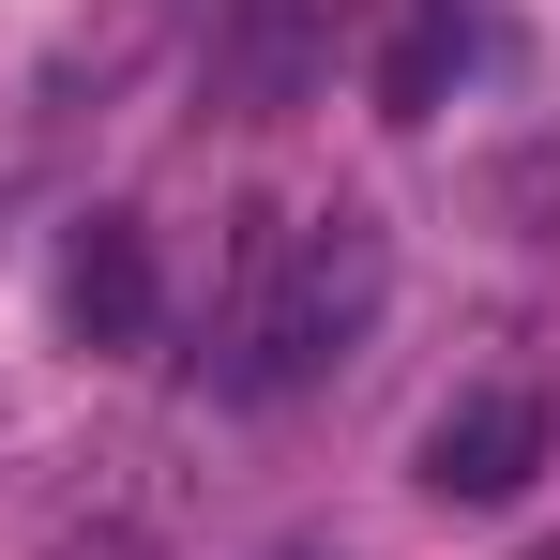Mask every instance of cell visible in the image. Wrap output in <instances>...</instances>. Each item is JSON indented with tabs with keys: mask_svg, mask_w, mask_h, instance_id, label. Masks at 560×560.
I'll use <instances>...</instances> for the list:
<instances>
[{
	"mask_svg": "<svg viewBox=\"0 0 560 560\" xmlns=\"http://www.w3.org/2000/svg\"><path fill=\"white\" fill-rule=\"evenodd\" d=\"M167 318V288H152V228L137 212H92L77 243H61V334L77 349H137Z\"/></svg>",
	"mask_w": 560,
	"mask_h": 560,
	"instance_id": "3",
	"label": "cell"
},
{
	"mask_svg": "<svg viewBox=\"0 0 560 560\" xmlns=\"http://www.w3.org/2000/svg\"><path fill=\"white\" fill-rule=\"evenodd\" d=\"M378 303H394V228L334 197V212H303V228H273V243L243 258L197 378H212L228 409H288V394H318V378L378 334Z\"/></svg>",
	"mask_w": 560,
	"mask_h": 560,
	"instance_id": "1",
	"label": "cell"
},
{
	"mask_svg": "<svg viewBox=\"0 0 560 560\" xmlns=\"http://www.w3.org/2000/svg\"><path fill=\"white\" fill-rule=\"evenodd\" d=\"M273 560H318V546H273Z\"/></svg>",
	"mask_w": 560,
	"mask_h": 560,
	"instance_id": "5",
	"label": "cell"
},
{
	"mask_svg": "<svg viewBox=\"0 0 560 560\" xmlns=\"http://www.w3.org/2000/svg\"><path fill=\"white\" fill-rule=\"evenodd\" d=\"M546 455H560V394L546 378H469V394H440V424H424V485L440 500H515Z\"/></svg>",
	"mask_w": 560,
	"mask_h": 560,
	"instance_id": "2",
	"label": "cell"
},
{
	"mask_svg": "<svg viewBox=\"0 0 560 560\" xmlns=\"http://www.w3.org/2000/svg\"><path fill=\"white\" fill-rule=\"evenodd\" d=\"M455 77H469V0H394V31H378V106H394V121H440Z\"/></svg>",
	"mask_w": 560,
	"mask_h": 560,
	"instance_id": "4",
	"label": "cell"
}]
</instances>
